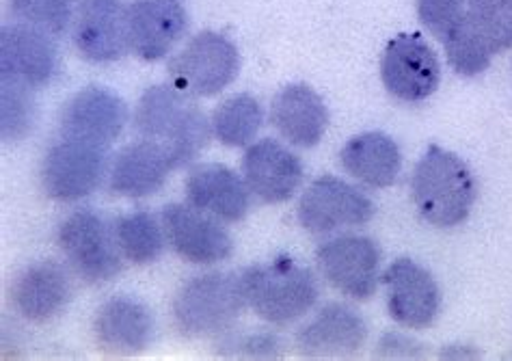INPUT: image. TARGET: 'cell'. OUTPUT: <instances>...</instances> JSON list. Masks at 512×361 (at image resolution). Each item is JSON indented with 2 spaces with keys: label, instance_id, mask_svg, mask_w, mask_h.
Wrapping results in <instances>:
<instances>
[{
  "label": "cell",
  "instance_id": "obj_1",
  "mask_svg": "<svg viewBox=\"0 0 512 361\" xmlns=\"http://www.w3.org/2000/svg\"><path fill=\"white\" fill-rule=\"evenodd\" d=\"M210 128L197 102L173 85L147 89L134 109V130L141 139L165 147L175 169H180L206 150Z\"/></svg>",
  "mask_w": 512,
  "mask_h": 361
},
{
  "label": "cell",
  "instance_id": "obj_2",
  "mask_svg": "<svg viewBox=\"0 0 512 361\" xmlns=\"http://www.w3.org/2000/svg\"><path fill=\"white\" fill-rule=\"evenodd\" d=\"M413 202L422 219L435 227L461 225L476 204L478 186L461 156L430 145L415 165Z\"/></svg>",
  "mask_w": 512,
  "mask_h": 361
},
{
  "label": "cell",
  "instance_id": "obj_3",
  "mask_svg": "<svg viewBox=\"0 0 512 361\" xmlns=\"http://www.w3.org/2000/svg\"><path fill=\"white\" fill-rule=\"evenodd\" d=\"M242 292L251 310L271 325H290L318 301L314 273L290 258L249 266L240 273Z\"/></svg>",
  "mask_w": 512,
  "mask_h": 361
},
{
  "label": "cell",
  "instance_id": "obj_4",
  "mask_svg": "<svg viewBox=\"0 0 512 361\" xmlns=\"http://www.w3.org/2000/svg\"><path fill=\"white\" fill-rule=\"evenodd\" d=\"M240 275L206 273L180 288L173 301V320L184 336H214L232 329L245 310Z\"/></svg>",
  "mask_w": 512,
  "mask_h": 361
},
{
  "label": "cell",
  "instance_id": "obj_5",
  "mask_svg": "<svg viewBox=\"0 0 512 361\" xmlns=\"http://www.w3.org/2000/svg\"><path fill=\"white\" fill-rule=\"evenodd\" d=\"M238 48L221 33L201 31L175 55L167 72L171 85L195 98H212L236 78Z\"/></svg>",
  "mask_w": 512,
  "mask_h": 361
},
{
  "label": "cell",
  "instance_id": "obj_6",
  "mask_svg": "<svg viewBox=\"0 0 512 361\" xmlns=\"http://www.w3.org/2000/svg\"><path fill=\"white\" fill-rule=\"evenodd\" d=\"M57 240L74 273L87 284L111 282L124 266L113 225L93 210H78L67 217Z\"/></svg>",
  "mask_w": 512,
  "mask_h": 361
},
{
  "label": "cell",
  "instance_id": "obj_7",
  "mask_svg": "<svg viewBox=\"0 0 512 361\" xmlns=\"http://www.w3.org/2000/svg\"><path fill=\"white\" fill-rule=\"evenodd\" d=\"M106 165H109V147L59 137L44 156L42 173H39L42 189L57 202H78L98 189Z\"/></svg>",
  "mask_w": 512,
  "mask_h": 361
},
{
  "label": "cell",
  "instance_id": "obj_8",
  "mask_svg": "<svg viewBox=\"0 0 512 361\" xmlns=\"http://www.w3.org/2000/svg\"><path fill=\"white\" fill-rule=\"evenodd\" d=\"M372 199L335 176H322L307 186L299 202V223L309 234L327 236L344 227H359L372 221Z\"/></svg>",
  "mask_w": 512,
  "mask_h": 361
},
{
  "label": "cell",
  "instance_id": "obj_9",
  "mask_svg": "<svg viewBox=\"0 0 512 361\" xmlns=\"http://www.w3.org/2000/svg\"><path fill=\"white\" fill-rule=\"evenodd\" d=\"M322 277L350 299L366 301L379 286L381 251L368 236L346 234L322 243L316 251Z\"/></svg>",
  "mask_w": 512,
  "mask_h": 361
},
{
  "label": "cell",
  "instance_id": "obj_10",
  "mask_svg": "<svg viewBox=\"0 0 512 361\" xmlns=\"http://www.w3.org/2000/svg\"><path fill=\"white\" fill-rule=\"evenodd\" d=\"M381 78L394 98L422 102L437 91L441 65L420 33H400L383 52Z\"/></svg>",
  "mask_w": 512,
  "mask_h": 361
},
{
  "label": "cell",
  "instance_id": "obj_11",
  "mask_svg": "<svg viewBox=\"0 0 512 361\" xmlns=\"http://www.w3.org/2000/svg\"><path fill=\"white\" fill-rule=\"evenodd\" d=\"M0 70L5 80L35 89L48 87L59 74V50L52 35L31 24H7L0 31Z\"/></svg>",
  "mask_w": 512,
  "mask_h": 361
},
{
  "label": "cell",
  "instance_id": "obj_12",
  "mask_svg": "<svg viewBox=\"0 0 512 361\" xmlns=\"http://www.w3.org/2000/svg\"><path fill=\"white\" fill-rule=\"evenodd\" d=\"M167 243L191 264H217L232 256V236L208 212L191 204H169L163 208Z\"/></svg>",
  "mask_w": 512,
  "mask_h": 361
},
{
  "label": "cell",
  "instance_id": "obj_13",
  "mask_svg": "<svg viewBox=\"0 0 512 361\" xmlns=\"http://www.w3.org/2000/svg\"><path fill=\"white\" fill-rule=\"evenodd\" d=\"M74 46L91 63H113L130 50L128 7L121 0H78L74 11Z\"/></svg>",
  "mask_w": 512,
  "mask_h": 361
},
{
  "label": "cell",
  "instance_id": "obj_14",
  "mask_svg": "<svg viewBox=\"0 0 512 361\" xmlns=\"http://www.w3.org/2000/svg\"><path fill=\"white\" fill-rule=\"evenodd\" d=\"M387 286V310L398 325L407 329H426L437 320L441 292L424 266L409 258L392 262L383 273Z\"/></svg>",
  "mask_w": 512,
  "mask_h": 361
},
{
  "label": "cell",
  "instance_id": "obj_15",
  "mask_svg": "<svg viewBox=\"0 0 512 361\" xmlns=\"http://www.w3.org/2000/svg\"><path fill=\"white\" fill-rule=\"evenodd\" d=\"M128 124V106L117 93L87 87L65 102L59 117V137L111 147Z\"/></svg>",
  "mask_w": 512,
  "mask_h": 361
},
{
  "label": "cell",
  "instance_id": "obj_16",
  "mask_svg": "<svg viewBox=\"0 0 512 361\" xmlns=\"http://www.w3.org/2000/svg\"><path fill=\"white\" fill-rule=\"evenodd\" d=\"M242 173L251 195L262 204L288 202L303 182L301 158L273 139L249 147L242 158Z\"/></svg>",
  "mask_w": 512,
  "mask_h": 361
},
{
  "label": "cell",
  "instance_id": "obj_17",
  "mask_svg": "<svg viewBox=\"0 0 512 361\" xmlns=\"http://www.w3.org/2000/svg\"><path fill=\"white\" fill-rule=\"evenodd\" d=\"M186 26V11L175 0H134L128 5V46L143 61L169 55Z\"/></svg>",
  "mask_w": 512,
  "mask_h": 361
},
{
  "label": "cell",
  "instance_id": "obj_18",
  "mask_svg": "<svg viewBox=\"0 0 512 361\" xmlns=\"http://www.w3.org/2000/svg\"><path fill=\"white\" fill-rule=\"evenodd\" d=\"M368 338V325L353 307L329 303L296 333L305 357H353Z\"/></svg>",
  "mask_w": 512,
  "mask_h": 361
},
{
  "label": "cell",
  "instance_id": "obj_19",
  "mask_svg": "<svg viewBox=\"0 0 512 361\" xmlns=\"http://www.w3.org/2000/svg\"><path fill=\"white\" fill-rule=\"evenodd\" d=\"M74 286L61 264L37 262L13 279L11 303L31 323H48L72 301Z\"/></svg>",
  "mask_w": 512,
  "mask_h": 361
},
{
  "label": "cell",
  "instance_id": "obj_20",
  "mask_svg": "<svg viewBox=\"0 0 512 361\" xmlns=\"http://www.w3.org/2000/svg\"><path fill=\"white\" fill-rule=\"evenodd\" d=\"M188 204L208 212L214 219L238 223L247 217L251 206V191L236 171L225 165L206 163L191 169L186 178Z\"/></svg>",
  "mask_w": 512,
  "mask_h": 361
},
{
  "label": "cell",
  "instance_id": "obj_21",
  "mask_svg": "<svg viewBox=\"0 0 512 361\" xmlns=\"http://www.w3.org/2000/svg\"><path fill=\"white\" fill-rule=\"evenodd\" d=\"M173 169L165 147L141 139L115 154L109 169V191L128 199L150 197L163 189Z\"/></svg>",
  "mask_w": 512,
  "mask_h": 361
},
{
  "label": "cell",
  "instance_id": "obj_22",
  "mask_svg": "<svg viewBox=\"0 0 512 361\" xmlns=\"http://www.w3.org/2000/svg\"><path fill=\"white\" fill-rule=\"evenodd\" d=\"M271 124L288 143L309 150L325 137L329 109L312 87L288 85L273 98Z\"/></svg>",
  "mask_w": 512,
  "mask_h": 361
},
{
  "label": "cell",
  "instance_id": "obj_23",
  "mask_svg": "<svg viewBox=\"0 0 512 361\" xmlns=\"http://www.w3.org/2000/svg\"><path fill=\"white\" fill-rule=\"evenodd\" d=\"M152 333V312L137 299L113 297L96 314V338L106 353H141L150 344Z\"/></svg>",
  "mask_w": 512,
  "mask_h": 361
},
{
  "label": "cell",
  "instance_id": "obj_24",
  "mask_svg": "<svg viewBox=\"0 0 512 361\" xmlns=\"http://www.w3.org/2000/svg\"><path fill=\"white\" fill-rule=\"evenodd\" d=\"M342 167L370 189H387L402 169L398 143L385 132H363L350 139L340 152Z\"/></svg>",
  "mask_w": 512,
  "mask_h": 361
},
{
  "label": "cell",
  "instance_id": "obj_25",
  "mask_svg": "<svg viewBox=\"0 0 512 361\" xmlns=\"http://www.w3.org/2000/svg\"><path fill=\"white\" fill-rule=\"evenodd\" d=\"M117 247L132 264H152L165 249V227L150 212H132L113 223Z\"/></svg>",
  "mask_w": 512,
  "mask_h": 361
},
{
  "label": "cell",
  "instance_id": "obj_26",
  "mask_svg": "<svg viewBox=\"0 0 512 361\" xmlns=\"http://www.w3.org/2000/svg\"><path fill=\"white\" fill-rule=\"evenodd\" d=\"M264 122L260 102L249 93L223 100L212 113V132L227 147H245L258 135Z\"/></svg>",
  "mask_w": 512,
  "mask_h": 361
},
{
  "label": "cell",
  "instance_id": "obj_27",
  "mask_svg": "<svg viewBox=\"0 0 512 361\" xmlns=\"http://www.w3.org/2000/svg\"><path fill=\"white\" fill-rule=\"evenodd\" d=\"M465 22L493 57L512 48V0H467Z\"/></svg>",
  "mask_w": 512,
  "mask_h": 361
},
{
  "label": "cell",
  "instance_id": "obj_28",
  "mask_svg": "<svg viewBox=\"0 0 512 361\" xmlns=\"http://www.w3.org/2000/svg\"><path fill=\"white\" fill-rule=\"evenodd\" d=\"M0 111H3V117H0L3 141H22L26 135H31L37 119L33 89L3 78V109Z\"/></svg>",
  "mask_w": 512,
  "mask_h": 361
},
{
  "label": "cell",
  "instance_id": "obj_29",
  "mask_svg": "<svg viewBox=\"0 0 512 361\" xmlns=\"http://www.w3.org/2000/svg\"><path fill=\"white\" fill-rule=\"evenodd\" d=\"M450 68L461 76H478L489 70L493 61L491 50L480 42V37L469 29L465 18L443 42Z\"/></svg>",
  "mask_w": 512,
  "mask_h": 361
},
{
  "label": "cell",
  "instance_id": "obj_30",
  "mask_svg": "<svg viewBox=\"0 0 512 361\" xmlns=\"http://www.w3.org/2000/svg\"><path fill=\"white\" fill-rule=\"evenodd\" d=\"M13 18L52 37L65 33L74 20L72 0H9Z\"/></svg>",
  "mask_w": 512,
  "mask_h": 361
},
{
  "label": "cell",
  "instance_id": "obj_31",
  "mask_svg": "<svg viewBox=\"0 0 512 361\" xmlns=\"http://www.w3.org/2000/svg\"><path fill=\"white\" fill-rule=\"evenodd\" d=\"M465 11L467 0H417V16L441 44L463 22Z\"/></svg>",
  "mask_w": 512,
  "mask_h": 361
},
{
  "label": "cell",
  "instance_id": "obj_32",
  "mask_svg": "<svg viewBox=\"0 0 512 361\" xmlns=\"http://www.w3.org/2000/svg\"><path fill=\"white\" fill-rule=\"evenodd\" d=\"M221 353L229 357H277L281 353V344L273 333L255 331L225 338L221 344Z\"/></svg>",
  "mask_w": 512,
  "mask_h": 361
},
{
  "label": "cell",
  "instance_id": "obj_33",
  "mask_svg": "<svg viewBox=\"0 0 512 361\" xmlns=\"http://www.w3.org/2000/svg\"><path fill=\"white\" fill-rule=\"evenodd\" d=\"M381 357H420L422 344L407 336H398V333H387V336L379 344Z\"/></svg>",
  "mask_w": 512,
  "mask_h": 361
}]
</instances>
